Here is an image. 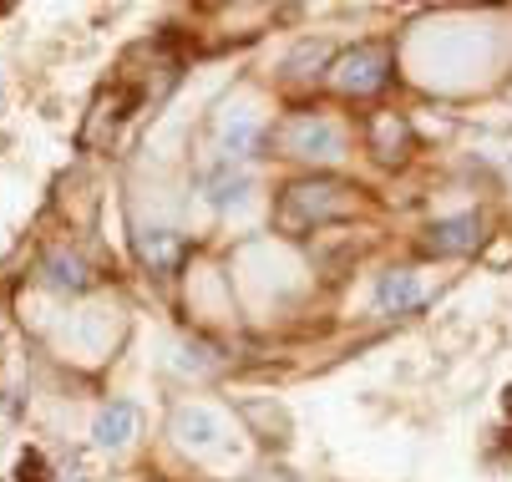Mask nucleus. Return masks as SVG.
Here are the masks:
<instances>
[{"label":"nucleus","instance_id":"1","mask_svg":"<svg viewBox=\"0 0 512 482\" xmlns=\"http://www.w3.org/2000/svg\"><path fill=\"white\" fill-rule=\"evenodd\" d=\"M355 209V193L345 183H325V178H310V183H289L274 203V224L284 234H305L315 224H330V219H345Z\"/></svg>","mask_w":512,"mask_h":482},{"label":"nucleus","instance_id":"2","mask_svg":"<svg viewBox=\"0 0 512 482\" xmlns=\"http://www.w3.org/2000/svg\"><path fill=\"white\" fill-rule=\"evenodd\" d=\"M386 82H391V51L386 46H355L335 61V87L340 92L365 97V92H381Z\"/></svg>","mask_w":512,"mask_h":482},{"label":"nucleus","instance_id":"3","mask_svg":"<svg viewBox=\"0 0 512 482\" xmlns=\"http://www.w3.org/2000/svg\"><path fill=\"white\" fill-rule=\"evenodd\" d=\"M284 148L295 153V158H320V163H330V158L345 153V132H340L335 122H325V117H295V122L284 127Z\"/></svg>","mask_w":512,"mask_h":482},{"label":"nucleus","instance_id":"4","mask_svg":"<svg viewBox=\"0 0 512 482\" xmlns=\"http://www.w3.org/2000/svg\"><path fill=\"white\" fill-rule=\"evenodd\" d=\"M249 173L244 168H234V158H224V163H213L208 173H203V198L213 203V209H234V203H244L249 198Z\"/></svg>","mask_w":512,"mask_h":482},{"label":"nucleus","instance_id":"5","mask_svg":"<svg viewBox=\"0 0 512 482\" xmlns=\"http://www.w3.org/2000/svg\"><path fill=\"white\" fill-rule=\"evenodd\" d=\"M92 437H97V447H107V452L127 447V442L137 437V406H127V401L102 406V411H97V422H92Z\"/></svg>","mask_w":512,"mask_h":482},{"label":"nucleus","instance_id":"6","mask_svg":"<svg viewBox=\"0 0 512 482\" xmlns=\"http://www.w3.org/2000/svg\"><path fill=\"white\" fill-rule=\"evenodd\" d=\"M173 437L183 447H213L218 437H224V422H218L213 411H203V406H178L173 411Z\"/></svg>","mask_w":512,"mask_h":482},{"label":"nucleus","instance_id":"7","mask_svg":"<svg viewBox=\"0 0 512 482\" xmlns=\"http://www.w3.org/2000/svg\"><path fill=\"white\" fill-rule=\"evenodd\" d=\"M477 239H482L477 219H472V214H457V219L431 224V234H426V249H431V254H467V249H477Z\"/></svg>","mask_w":512,"mask_h":482},{"label":"nucleus","instance_id":"8","mask_svg":"<svg viewBox=\"0 0 512 482\" xmlns=\"http://www.w3.org/2000/svg\"><path fill=\"white\" fill-rule=\"evenodd\" d=\"M218 143H224L229 158H249V153H259V143H264V127H259L249 112H229L224 122H218Z\"/></svg>","mask_w":512,"mask_h":482},{"label":"nucleus","instance_id":"9","mask_svg":"<svg viewBox=\"0 0 512 482\" xmlns=\"http://www.w3.org/2000/svg\"><path fill=\"white\" fill-rule=\"evenodd\" d=\"M46 280H51L56 290H87L92 274H87V259H82V254L56 249V254H46Z\"/></svg>","mask_w":512,"mask_h":482},{"label":"nucleus","instance_id":"10","mask_svg":"<svg viewBox=\"0 0 512 482\" xmlns=\"http://www.w3.org/2000/svg\"><path fill=\"white\" fill-rule=\"evenodd\" d=\"M376 300H381V310H386V315H406V310H416V305H421V285H416V274H386L381 290H376Z\"/></svg>","mask_w":512,"mask_h":482},{"label":"nucleus","instance_id":"11","mask_svg":"<svg viewBox=\"0 0 512 482\" xmlns=\"http://www.w3.org/2000/svg\"><path fill=\"white\" fill-rule=\"evenodd\" d=\"M178 234L173 229H148L137 239V254H142V264H153V269H173L178 264Z\"/></svg>","mask_w":512,"mask_h":482},{"label":"nucleus","instance_id":"12","mask_svg":"<svg viewBox=\"0 0 512 482\" xmlns=\"http://www.w3.org/2000/svg\"><path fill=\"white\" fill-rule=\"evenodd\" d=\"M21 482H51V467H46V457H36V452H26L21 457V472H16Z\"/></svg>","mask_w":512,"mask_h":482},{"label":"nucleus","instance_id":"13","mask_svg":"<svg viewBox=\"0 0 512 482\" xmlns=\"http://www.w3.org/2000/svg\"><path fill=\"white\" fill-rule=\"evenodd\" d=\"M502 406H507V417H512V386H507V396H502Z\"/></svg>","mask_w":512,"mask_h":482}]
</instances>
